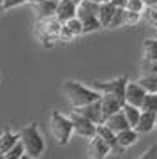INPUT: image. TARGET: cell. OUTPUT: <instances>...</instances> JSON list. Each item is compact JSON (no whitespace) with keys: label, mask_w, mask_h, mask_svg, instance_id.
Instances as JSON below:
<instances>
[{"label":"cell","mask_w":157,"mask_h":159,"mask_svg":"<svg viewBox=\"0 0 157 159\" xmlns=\"http://www.w3.org/2000/svg\"><path fill=\"white\" fill-rule=\"evenodd\" d=\"M62 92L73 108H79V106H85V104H90V102L101 99V94L96 89L81 85L74 80H65L62 83Z\"/></svg>","instance_id":"6da1fadb"},{"label":"cell","mask_w":157,"mask_h":159,"mask_svg":"<svg viewBox=\"0 0 157 159\" xmlns=\"http://www.w3.org/2000/svg\"><path fill=\"white\" fill-rule=\"evenodd\" d=\"M18 134H20V142H21V145L27 154H30V156H34L37 159L44 154L46 143H44V138H43V134H41V131L35 122L25 124L20 129Z\"/></svg>","instance_id":"7a4b0ae2"},{"label":"cell","mask_w":157,"mask_h":159,"mask_svg":"<svg viewBox=\"0 0 157 159\" xmlns=\"http://www.w3.org/2000/svg\"><path fill=\"white\" fill-rule=\"evenodd\" d=\"M62 25H64V23H62L56 16L43 18V20L37 18V21H35V25H34V34H35V37H37V41H39L44 48H51L56 41L60 39Z\"/></svg>","instance_id":"3957f363"},{"label":"cell","mask_w":157,"mask_h":159,"mask_svg":"<svg viewBox=\"0 0 157 159\" xmlns=\"http://www.w3.org/2000/svg\"><path fill=\"white\" fill-rule=\"evenodd\" d=\"M50 131L58 145H67L74 133V125L71 117H65L64 113L53 110L50 113Z\"/></svg>","instance_id":"277c9868"},{"label":"cell","mask_w":157,"mask_h":159,"mask_svg":"<svg viewBox=\"0 0 157 159\" xmlns=\"http://www.w3.org/2000/svg\"><path fill=\"white\" fill-rule=\"evenodd\" d=\"M69 117L73 120L74 133H76L79 138H83V140H92V138L97 134V124H94L90 119H87V117H83L81 113H78L76 110H71Z\"/></svg>","instance_id":"5b68a950"},{"label":"cell","mask_w":157,"mask_h":159,"mask_svg":"<svg viewBox=\"0 0 157 159\" xmlns=\"http://www.w3.org/2000/svg\"><path fill=\"white\" fill-rule=\"evenodd\" d=\"M129 80L125 76H118V78L111 80V81H96L92 89H96L99 94H111V96L120 97L122 101H125V87H127Z\"/></svg>","instance_id":"8992f818"},{"label":"cell","mask_w":157,"mask_h":159,"mask_svg":"<svg viewBox=\"0 0 157 159\" xmlns=\"http://www.w3.org/2000/svg\"><path fill=\"white\" fill-rule=\"evenodd\" d=\"M146 94L148 92L140 85V81H127V87H125V102L127 104H132V106L141 108Z\"/></svg>","instance_id":"52a82bcc"},{"label":"cell","mask_w":157,"mask_h":159,"mask_svg":"<svg viewBox=\"0 0 157 159\" xmlns=\"http://www.w3.org/2000/svg\"><path fill=\"white\" fill-rule=\"evenodd\" d=\"M87 150H88V157L92 159H108L110 154H113V148L97 134L92 140H88V148Z\"/></svg>","instance_id":"ba28073f"},{"label":"cell","mask_w":157,"mask_h":159,"mask_svg":"<svg viewBox=\"0 0 157 159\" xmlns=\"http://www.w3.org/2000/svg\"><path fill=\"white\" fill-rule=\"evenodd\" d=\"M76 110L78 113H81L83 117L90 119L94 124H102L104 122V115H102V106H101V99L90 102V104H85V106H79V108H73Z\"/></svg>","instance_id":"9c48e42d"},{"label":"cell","mask_w":157,"mask_h":159,"mask_svg":"<svg viewBox=\"0 0 157 159\" xmlns=\"http://www.w3.org/2000/svg\"><path fill=\"white\" fill-rule=\"evenodd\" d=\"M125 101H122L120 97L111 96V94H101V106H102V115H104V120L110 117V115L117 113L123 108ZM104 124V122H102Z\"/></svg>","instance_id":"30bf717a"},{"label":"cell","mask_w":157,"mask_h":159,"mask_svg":"<svg viewBox=\"0 0 157 159\" xmlns=\"http://www.w3.org/2000/svg\"><path fill=\"white\" fill-rule=\"evenodd\" d=\"M76 14H78V4H76L74 0H58L55 16L58 18L62 23H65V21H69V20L76 18Z\"/></svg>","instance_id":"8fae6325"},{"label":"cell","mask_w":157,"mask_h":159,"mask_svg":"<svg viewBox=\"0 0 157 159\" xmlns=\"http://www.w3.org/2000/svg\"><path fill=\"white\" fill-rule=\"evenodd\" d=\"M99 6L94 0H83L78 4V14L76 16L81 20V21H88V20H94V18H99Z\"/></svg>","instance_id":"7c38bea8"},{"label":"cell","mask_w":157,"mask_h":159,"mask_svg":"<svg viewBox=\"0 0 157 159\" xmlns=\"http://www.w3.org/2000/svg\"><path fill=\"white\" fill-rule=\"evenodd\" d=\"M155 122H157V113L154 111H145L141 110V115H140V120L136 124L134 129L140 133V134H148L150 131L155 129Z\"/></svg>","instance_id":"4fadbf2b"},{"label":"cell","mask_w":157,"mask_h":159,"mask_svg":"<svg viewBox=\"0 0 157 159\" xmlns=\"http://www.w3.org/2000/svg\"><path fill=\"white\" fill-rule=\"evenodd\" d=\"M138 138H140V133H138L134 127H127V129L117 133V143H118V147L122 148V150L132 147V145L138 142Z\"/></svg>","instance_id":"5bb4252c"},{"label":"cell","mask_w":157,"mask_h":159,"mask_svg":"<svg viewBox=\"0 0 157 159\" xmlns=\"http://www.w3.org/2000/svg\"><path fill=\"white\" fill-rule=\"evenodd\" d=\"M97 136L102 138V140L113 148V154H122L123 152L122 148L118 147V143H117V133H113L106 124H99L97 125Z\"/></svg>","instance_id":"9a60e30c"},{"label":"cell","mask_w":157,"mask_h":159,"mask_svg":"<svg viewBox=\"0 0 157 159\" xmlns=\"http://www.w3.org/2000/svg\"><path fill=\"white\" fill-rule=\"evenodd\" d=\"M56 6H58L56 0H43V2H37V4H34L35 16L39 18V20H43V18H53L56 12Z\"/></svg>","instance_id":"2e32d148"},{"label":"cell","mask_w":157,"mask_h":159,"mask_svg":"<svg viewBox=\"0 0 157 159\" xmlns=\"http://www.w3.org/2000/svg\"><path fill=\"white\" fill-rule=\"evenodd\" d=\"M104 124H106L108 127L113 131V133H120V131H123V129H127V127H131L122 110H120V111H117V113L110 115V117L104 120Z\"/></svg>","instance_id":"e0dca14e"},{"label":"cell","mask_w":157,"mask_h":159,"mask_svg":"<svg viewBox=\"0 0 157 159\" xmlns=\"http://www.w3.org/2000/svg\"><path fill=\"white\" fill-rule=\"evenodd\" d=\"M18 142H20V134L18 133H12L11 129H4L2 134H0V152L2 154L9 152Z\"/></svg>","instance_id":"ac0fdd59"},{"label":"cell","mask_w":157,"mask_h":159,"mask_svg":"<svg viewBox=\"0 0 157 159\" xmlns=\"http://www.w3.org/2000/svg\"><path fill=\"white\" fill-rule=\"evenodd\" d=\"M117 9L118 7H115L111 2H104V4L99 6V21H101L102 29H110V23H111Z\"/></svg>","instance_id":"d6986e66"},{"label":"cell","mask_w":157,"mask_h":159,"mask_svg":"<svg viewBox=\"0 0 157 159\" xmlns=\"http://www.w3.org/2000/svg\"><path fill=\"white\" fill-rule=\"evenodd\" d=\"M143 62H155L157 60V39H145L141 44Z\"/></svg>","instance_id":"ffe728a7"},{"label":"cell","mask_w":157,"mask_h":159,"mask_svg":"<svg viewBox=\"0 0 157 159\" xmlns=\"http://www.w3.org/2000/svg\"><path fill=\"white\" fill-rule=\"evenodd\" d=\"M122 111H123V115H125V119H127V122H129L131 127H136L138 120H140V115H141V108L125 102V104H123V108H122Z\"/></svg>","instance_id":"44dd1931"},{"label":"cell","mask_w":157,"mask_h":159,"mask_svg":"<svg viewBox=\"0 0 157 159\" xmlns=\"http://www.w3.org/2000/svg\"><path fill=\"white\" fill-rule=\"evenodd\" d=\"M138 81L146 92H157V73H146Z\"/></svg>","instance_id":"7402d4cb"},{"label":"cell","mask_w":157,"mask_h":159,"mask_svg":"<svg viewBox=\"0 0 157 159\" xmlns=\"http://www.w3.org/2000/svg\"><path fill=\"white\" fill-rule=\"evenodd\" d=\"M141 12H134V11H129L125 9L123 11V27H136L141 20Z\"/></svg>","instance_id":"603a6c76"},{"label":"cell","mask_w":157,"mask_h":159,"mask_svg":"<svg viewBox=\"0 0 157 159\" xmlns=\"http://www.w3.org/2000/svg\"><path fill=\"white\" fill-rule=\"evenodd\" d=\"M141 110L157 113V92H148V94H146L145 101L141 104Z\"/></svg>","instance_id":"cb8c5ba5"},{"label":"cell","mask_w":157,"mask_h":159,"mask_svg":"<svg viewBox=\"0 0 157 159\" xmlns=\"http://www.w3.org/2000/svg\"><path fill=\"white\" fill-rule=\"evenodd\" d=\"M64 25H65V27H67V29L71 30V32H73L76 37H79V35L85 34V32H83V21H81L78 16L73 18V20H69V21H65Z\"/></svg>","instance_id":"d4e9b609"},{"label":"cell","mask_w":157,"mask_h":159,"mask_svg":"<svg viewBox=\"0 0 157 159\" xmlns=\"http://www.w3.org/2000/svg\"><path fill=\"white\" fill-rule=\"evenodd\" d=\"M25 154V148H23V145H21V142H18L14 147L9 150V152H6L4 156H6V159H20Z\"/></svg>","instance_id":"484cf974"},{"label":"cell","mask_w":157,"mask_h":159,"mask_svg":"<svg viewBox=\"0 0 157 159\" xmlns=\"http://www.w3.org/2000/svg\"><path fill=\"white\" fill-rule=\"evenodd\" d=\"M123 11L125 7H118L115 16H113L111 23H110V29H118V27H123Z\"/></svg>","instance_id":"4316f807"},{"label":"cell","mask_w":157,"mask_h":159,"mask_svg":"<svg viewBox=\"0 0 157 159\" xmlns=\"http://www.w3.org/2000/svg\"><path fill=\"white\" fill-rule=\"evenodd\" d=\"M125 9H129V11H134V12H145L146 6L143 0H127V6H125Z\"/></svg>","instance_id":"83f0119b"},{"label":"cell","mask_w":157,"mask_h":159,"mask_svg":"<svg viewBox=\"0 0 157 159\" xmlns=\"http://www.w3.org/2000/svg\"><path fill=\"white\" fill-rule=\"evenodd\" d=\"M76 39V35L71 32V30L65 27V25H62V30H60V43H71V41H74Z\"/></svg>","instance_id":"f1b7e54d"},{"label":"cell","mask_w":157,"mask_h":159,"mask_svg":"<svg viewBox=\"0 0 157 159\" xmlns=\"http://www.w3.org/2000/svg\"><path fill=\"white\" fill-rule=\"evenodd\" d=\"M138 159H157V145H152V147H148Z\"/></svg>","instance_id":"f546056e"},{"label":"cell","mask_w":157,"mask_h":159,"mask_svg":"<svg viewBox=\"0 0 157 159\" xmlns=\"http://www.w3.org/2000/svg\"><path fill=\"white\" fill-rule=\"evenodd\" d=\"M2 2H4V11H9L12 7H18L21 4H25L27 0H2Z\"/></svg>","instance_id":"4dcf8cb0"},{"label":"cell","mask_w":157,"mask_h":159,"mask_svg":"<svg viewBox=\"0 0 157 159\" xmlns=\"http://www.w3.org/2000/svg\"><path fill=\"white\" fill-rule=\"evenodd\" d=\"M146 66V71L148 73H157V60L155 62H143Z\"/></svg>","instance_id":"1f68e13d"},{"label":"cell","mask_w":157,"mask_h":159,"mask_svg":"<svg viewBox=\"0 0 157 159\" xmlns=\"http://www.w3.org/2000/svg\"><path fill=\"white\" fill-rule=\"evenodd\" d=\"M115 7H125L127 6V0H110Z\"/></svg>","instance_id":"d6a6232c"},{"label":"cell","mask_w":157,"mask_h":159,"mask_svg":"<svg viewBox=\"0 0 157 159\" xmlns=\"http://www.w3.org/2000/svg\"><path fill=\"white\" fill-rule=\"evenodd\" d=\"M145 2V6L146 7H154V6H157V0H143Z\"/></svg>","instance_id":"836d02e7"},{"label":"cell","mask_w":157,"mask_h":159,"mask_svg":"<svg viewBox=\"0 0 157 159\" xmlns=\"http://www.w3.org/2000/svg\"><path fill=\"white\" fill-rule=\"evenodd\" d=\"M20 159H37V157H34V156H30V154H27V152H25V154H23V156H21Z\"/></svg>","instance_id":"e575fe53"},{"label":"cell","mask_w":157,"mask_h":159,"mask_svg":"<svg viewBox=\"0 0 157 159\" xmlns=\"http://www.w3.org/2000/svg\"><path fill=\"white\" fill-rule=\"evenodd\" d=\"M27 2H30V4L34 6V4H37V2H43V0H27Z\"/></svg>","instance_id":"d590c367"},{"label":"cell","mask_w":157,"mask_h":159,"mask_svg":"<svg viewBox=\"0 0 157 159\" xmlns=\"http://www.w3.org/2000/svg\"><path fill=\"white\" fill-rule=\"evenodd\" d=\"M0 12H4V2L0 0Z\"/></svg>","instance_id":"8d00e7d4"},{"label":"cell","mask_w":157,"mask_h":159,"mask_svg":"<svg viewBox=\"0 0 157 159\" xmlns=\"http://www.w3.org/2000/svg\"><path fill=\"white\" fill-rule=\"evenodd\" d=\"M94 2H97V4H104V2H110V0H94Z\"/></svg>","instance_id":"74e56055"},{"label":"cell","mask_w":157,"mask_h":159,"mask_svg":"<svg viewBox=\"0 0 157 159\" xmlns=\"http://www.w3.org/2000/svg\"><path fill=\"white\" fill-rule=\"evenodd\" d=\"M0 159H6V156H4L2 152H0Z\"/></svg>","instance_id":"f35d334b"},{"label":"cell","mask_w":157,"mask_h":159,"mask_svg":"<svg viewBox=\"0 0 157 159\" xmlns=\"http://www.w3.org/2000/svg\"><path fill=\"white\" fill-rule=\"evenodd\" d=\"M74 2H76V4H79V2H83V0H74Z\"/></svg>","instance_id":"ab89813d"},{"label":"cell","mask_w":157,"mask_h":159,"mask_svg":"<svg viewBox=\"0 0 157 159\" xmlns=\"http://www.w3.org/2000/svg\"><path fill=\"white\" fill-rule=\"evenodd\" d=\"M155 129H157V122H155Z\"/></svg>","instance_id":"60d3db41"},{"label":"cell","mask_w":157,"mask_h":159,"mask_svg":"<svg viewBox=\"0 0 157 159\" xmlns=\"http://www.w3.org/2000/svg\"><path fill=\"white\" fill-rule=\"evenodd\" d=\"M88 159H92V157H88Z\"/></svg>","instance_id":"b9f144b4"},{"label":"cell","mask_w":157,"mask_h":159,"mask_svg":"<svg viewBox=\"0 0 157 159\" xmlns=\"http://www.w3.org/2000/svg\"><path fill=\"white\" fill-rule=\"evenodd\" d=\"M56 2H58V0H56Z\"/></svg>","instance_id":"7bdbcfd3"}]
</instances>
